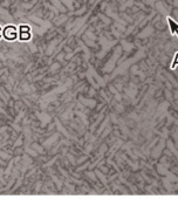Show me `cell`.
I'll list each match as a JSON object with an SVG mask.
<instances>
[{
  "mask_svg": "<svg viewBox=\"0 0 178 199\" xmlns=\"http://www.w3.org/2000/svg\"><path fill=\"white\" fill-rule=\"evenodd\" d=\"M4 36L7 39V40H13L17 37V31H15V27L13 26H8L5 28L4 31Z\"/></svg>",
  "mask_w": 178,
  "mask_h": 199,
  "instance_id": "6da1fadb",
  "label": "cell"
},
{
  "mask_svg": "<svg viewBox=\"0 0 178 199\" xmlns=\"http://www.w3.org/2000/svg\"><path fill=\"white\" fill-rule=\"evenodd\" d=\"M20 37L22 40H28L31 39V29L27 26H22L20 28Z\"/></svg>",
  "mask_w": 178,
  "mask_h": 199,
  "instance_id": "7a4b0ae2",
  "label": "cell"
},
{
  "mask_svg": "<svg viewBox=\"0 0 178 199\" xmlns=\"http://www.w3.org/2000/svg\"><path fill=\"white\" fill-rule=\"evenodd\" d=\"M0 36H1V29H0Z\"/></svg>",
  "mask_w": 178,
  "mask_h": 199,
  "instance_id": "3957f363",
  "label": "cell"
}]
</instances>
